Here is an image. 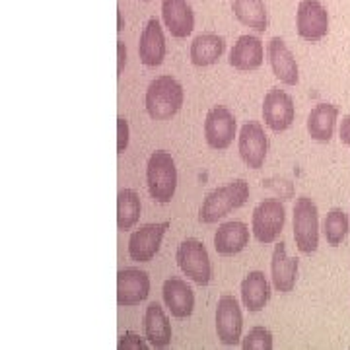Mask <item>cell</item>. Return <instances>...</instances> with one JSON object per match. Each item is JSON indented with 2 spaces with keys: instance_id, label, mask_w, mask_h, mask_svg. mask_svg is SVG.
<instances>
[{
  "instance_id": "obj_1",
  "label": "cell",
  "mask_w": 350,
  "mask_h": 350,
  "mask_svg": "<svg viewBox=\"0 0 350 350\" xmlns=\"http://www.w3.org/2000/svg\"><path fill=\"white\" fill-rule=\"evenodd\" d=\"M183 86L174 76H158L146 90V111L154 121H167L183 107Z\"/></svg>"
},
{
  "instance_id": "obj_2",
  "label": "cell",
  "mask_w": 350,
  "mask_h": 350,
  "mask_svg": "<svg viewBox=\"0 0 350 350\" xmlns=\"http://www.w3.org/2000/svg\"><path fill=\"white\" fill-rule=\"evenodd\" d=\"M250 199V185L245 179H234L224 187H218L211 191L199 211V220L202 224H214L226 214L243 206Z\"/></svg>"
},
{
  "instance_id": "obj_3",
  "label": "cell",
  "mask_w": 350,
  "mask_h": 350,
  "mask_svg": "<svg viewBox=\"0 0 350 350\" xmlns=\"http://www.w3.org/2000/svg\"><path fill=\"white\" fill-rule=\"evenodd\" d=\"M146 183L150 197L160 204H167L174 199L177 189V167L170 152L158 150L146 163Z\"/></svg>"
},
{
  "instance_id": "obj_4",
  "label": "cell",
  "mask_w": 350,
  "mask_h": 350,
  "mask_svg": "<svg viewBox=\"0 0 350 350\" xmlns=\"http://www.w3.org/2000/svg\"><path fill=\"white\" fill-rule=\"evenodd\" d=\"M294 239L304 255H312L319 245V213L310 197H300L294 204Z\"/></svg>"
},
{
  "instance_id": "obj_5",
  "label": "cell",
  "mask_w": 350,
  "mask_h": 350,
  "mask_svg": "<svg viewBox=\"0 0 350 350\" xmlns=\"http://www.w3.org/2000/svg\"><path fill=\"white\" fill-rule=\"evenodd\" d=\"M177 265L183 271V275L191 278L193 282H197L199 286H206L213 278V265L208 251L204 247V243L195 238H187L185 241L179 243L177 247Z\"/></svg>"
},
{
  "instance_id": "obj_6",
  "label": "cell",
  "mask_w": 350,
  "mask_h": 350,
  "mask_svg": "<svg viewBox=\"0 0 350 350\" xmlns=\"http://www.w3.org/2000/svg\"><path fill=\"white\" fill-rule=\"evenodd\" d=\"M286 222L284 204L276 199H265L259 202L251 216V230L259 243H273L280 236Z\"/></svg>"
},
{
  "instance_id": "obj_7",
  "label": "cell",
  "mask_w": 350,
  "mask_h": 350,
  "mask_svg": "<svg viewBox=\"0 0 350 350\" xmlns=\"http://www.w3.org/2000/svg\"><path fill=\"white\" fill-rule=\"evenodd\" d=\"M262 119L273 133L288 131L296 119V105L290 94L280 88H271L262 100Z\"/></svg>"
},
{
  "instance_id": "obj_8",
  "label": "cell",
  "mask_w": 350,
  "mask_h": 350,
  "mask_svg": "<svg viewBox=\"0 0 350 350\" xmlns=\"http://www.w3.org/2000/svg\"><path fill=\"white\" fill-rule=\"evenodd\" d=\"M298 36L310 43H317L329 33V12L319 0H301L296 12Z\"/></svg>"
},
{
  "instance_id": "obj_9",
  "label": "cell",
  "mask_w": 350,
  "mask_h": 350,
  "mask_svg": "<svg viewBox=\"0 0 350 350\" xmlns=\"http://www.w3.org/2000/svg\"><path fill=\"white\" fill-rule=\"evenodd\" d=\"M243 317L238 300L230 294L220 296L216 306V335L224 347H236L241 340Z\"/></svg>"
},
{
  "instance_id": "obj_10",
  "label": "cell",
  "mask_w": 350,
  "mask_h": 350,
  "mask_svg": "<svg viewBox=\"0 0 350 350\" xmlns=\"http://www.w3.org/2000/svg\"><path fill=\"white\" fill-rule=\"evenodd\" d=\"M236 137V117L224 105H216L206 113L204 138L214 150H226Z\"/></svg>"
},
{
  "instance_id": "obj_11",
  "label": "cell",
  "mask_w": 350,
  "mask_h": 350,
  "mask_svg": "<svg viewBox=\"0 0 350 350\" xmlns=\"http://www.w3.org/2000/svg\"><path fill=\"white\" fill-rule=\"evenodd\" d=\"M150 294V276L148 273L126 267L117 273V304L133 308L148 298Z\"/></svg>"
},
{
  "instance_id": "obj_12",
  "label": "cell",
  "mask_w": 350,
  "mask_h": 350,
  "mask_svg": "<svg viewBox=\"0 0 350 350\" xmlns=\"http://www.w3.org/2000/svg\"><path fill=\"white\" fill-rule=\"evenodd\" d=\"M238 148L241 160L251 170H259L265 163L267 150H269V138L265 135V129L257 121H250L241 126L238 138Z\"/></svg>"
},
{
  "instance_id": "obj_13",
  "label": "cell",
  "mask_w": 350,
  "mask_h": 350,
  "mask_svg": "<svg viewBox=\"0 0 350 350\" xmlns=\"http://www.w3.org/2000/svg\"><path fill=\"white\" fill-rule=\"evenodd\" d=\"M170 228V222H160V224H146L140 230L133 232L129 239V255L137 262H150L162 245L163 234Z\"/></svg>"
},
{
  "instance_id": "obj_14",
  "label": "cell",
  "mask_w": 350,
  "mask_h": 350,
  "mask_svg": "<svg viewBox=\"0 0 350 350\" xmlns=\"http://www.w3.org/2000/svg\"><path fill=\"white\" fill-rule=\"evenodd\" d=\"M267 57L269 64L273 68V75L286 86H296L300 80V70L298 63L292 55V51L288 49V45L280 38H273L267 45Z\"/></svg>"
},
{
  "instance_id": "obj_15",
  "label": "cell",
  "mask_w": 350,
  "mask_h": 350,
  "mask_svg": "<svg viewBox=\"0 0 350 350\" xmlns=\"http://www.w3.org/2000/svg\"><path fill=\"white\" fill-rule=\"evenodd\" d=\"M138 57L140 63L146 66H160L165 59V38L163 29L158 18H150L146 27L140 33V43H138Z\"/></svg>"
},
{
  "instance_id": "obj_16",
  "label": "cell",
  "mask_w": 350,
  "mask_h": 350,
  "mask_svg": "<svg viewBox=\"0 0 350 350\" xmlns=\"http://www.w3.org/2000/svg\"><path fill=\"white\" fill-rule=\"evenodd\" d=\"M162 18L175 39H185L195 29V14L187 0H162Z\"/></svg>"
},
{
  "instance_id": "obj_17",
  "label": "cell",
  "mask_w": 350,
  "mask_h": 350,
  "mask_svg": "<svg viewBox=\"0 0 350 350\" xmlns=\"http://www.w3.org/2000/svg\"><path fill=\"white\" fill-rule=\"evenodd\" d=\"M298 271H300V262L298 259L290 257L286 253V243H276L273 251V259H271V276H273V284L278 292L286 294L292 292L298 280Z\"/></svg>"
},
{
  "instance_id": "obj_18",
  "label": "cell",
  "mask_w": 350,
  "mask_h": 350,
  "mask_svg": "<svg viewBox=\"0 0 350 350\" xmlns=\"http://www.w3.org/2000/svg\"><path fill=\"white\" fill-rule=\"evenodd\" d=\"M162 296L165 306L170 313L174 315L175 319H187L189 315L193 313L195 308V294H193V288L189 286L185 280L181 278H167L163 282Z\"/></svg>"
},
{
  "instance_id": "obj_19",
  "label": "cell",
  "mask_w": 350,
  "mask_h": 350,
  "mask_svg": "<svg viewBox=\"0 0 350 350\" xmlns=\"http://www.w3.org/2000/svg\"><path fill=\"white\" fill-rule=\"evenodd\" d=\"M247 245H250V228L239 220L226 222L214 234V250L218 255L232 257L241 253Z\"/></svg>"
},
{
  "instance_id": "obj_20",
  "label": "cell",
  "mask_w": 350,
  "mask_h": 350,
  "mask_svg": "<svg viewBox=\"0 0 350 350\" xmlns=\"http://www.w3.org/2000/svg\"><path fill=\"white\" fill-rule=\"evenodd\" d=\"M265 59L262 41L255 36H241L230 51V64L236 70H257Z\"/></svg>"
},
{
  "instance_id": "obj_21",
  "label": "cell",
  "mask_w": 350,
  "mask_h": 350,
  "mask_svg": "<svg viewBox=\"0 0 350 350\" xmlns=\"http://www.w3.org/2000/svg\"><path fill=\"white\" fill-rule=\"evenodd\" d=\"M144 333L154 349H165L172 342V323L158 301H152L144 313Z\"/></svg>"
},
{
  "instance_id": "obj_22",
  "label": "cell",
  "mask_w": 350,
  "mask_h": 350,
  "mask_svg": "<svg viewBox=\"0 0 350 350\" xmlns=\"http://www.w3.org/2000/svg\"><path fill=\"white\" fill-rule=\"evenodd\" d=\"M241 300L250 312L257 313L271 300V286L261 271H251L241 280Z\"/></svg>"
},
{
  "instance_id": "obj_23",
  "label": "cell",
  "mask_w": 350,
  "mask_h": 350,
  "mask_svg": "<svg viewBox=\"0 0 350 350\" xmlns=\"http://www.w3.org/2000/svg\"><path fill=\"white\" fill-rule=\"evenodd\" d=\"M338 107L333 103H319L315 105L308 117V133L317 142H329L335 133Z\"/></svg>"
},
{
  "instance_id": "obj_24",
  "label": "cell",
  "mask_w": 350,
  "mask_h": 350,
  "mask_svg": "<svg viewBox=\"0 0 350 350\" xmlns=\"http://www.w3.org/2000/svg\"><path fill=\"white\" fill-rule=\"evenodd\" d=\"M226 49V41L218 33H200L193 39L189 57L195 66H211L214 64Z\"/></svg>"
},
{
  "instance_id": "obj_25",
  "label": "cell",
  "mask_w": 350,
  "mask_h": 350,
  "mask_svg": "<svg viewBox=\"0 0 350 350\" xmlns=\"http://www.w3.org/2000/svg\"><path fill=\"white\" fill-rule=\"evenodd\" d=\"M232 12L239 24L247 25L259 33H262L269 25V16L262 0H234Z\"/></svg>"
},
{
  "instance_id": "obj_26",
  "label": "cell",
  "mask_w": 350,
  "mask_h": 350,
  "mask_svg": "<svg viewBox=\"0 0 350 350\" xmlns=\"http://www.w3.org/2000/svg\"><path fill=\"white\" fill-rule=\"evenodd\" d=\"M140 197L133 189H121L117 195V228L119 230H131L140 218Z\"/></svg>"
},
{
  "instance_id": "obj_27",
  "label": "cell",
  "mask_w": 350,
  "mask_h": 350,
  "mask_svg": "<svg viewBox=\"0 0 350 350\" xmlns=\"http://www.w3.org/2000/svg\"><path fill=\"white\" fill-rule=\"evenodd\" d=\"M323 234H325L329 245H333V247L340 245L349 234V216L340 208H333L327 214L325 222H323Z\"/></svg>"
},
{
  "instance_id": "obj_28",
  "label": "cell",
  "mask_w": 350,
  "mask_h": 350,
  "mask_svg": "<svg viewBox=\"0 0 350 350\" xmlns=\"http://www.w3.org/2000/svg\"><path fill=\"white\" fill-rule=\"evenodd\" d=\"M243 350H271L273 349V333L265 327H253L247 337L241 342Z\"/></svg>"
},
{
  "instance_id": "obj_29",
  "label": "cell",
  "mask_w": 350,
  "mask_h": 350,
  "mask_svg": "<svg viewBox=\"0 0 350 350\" xmlns=\"http://www.w3.org/2000/svg\"><path fill=\"white\" fill-rule=\"evenodd\" d=\"M117 349L119 350H146L148 349V345L142 340V338L138 337V335H135V333H125L123 337L119 338V342H117Z\"/></svg>"
},
{
  "instance_id": "obj_30",
  "label": "cell",
  "mask_w": 350,
  "mask_h": 350,
  "mask_svg": "<svg viewBox=\"0 0 350 350\" xmlns=\"http://www.w3.org/2000/svg\"><path fill=\"white\" fill-rule=\"evenodd\" d=\"M129 146V123L126 119L119 117L117 119V152L123 154Z\"/></svg>"
},
{
  "instance_id": "obj_31",
  "label": "cell",
  "mask_w": 350,
  "mask_h": 350,
  "mask_svg": "<svg viewBox=\"0 0 350 350\" xmlns=\"http://www.w3.org/2000/svg\"><path fill=\"white\" fill-rule=\"evenodd\" d=\"M340 142L345 146H350V115H347L340 123Z\"/></svg>"
},
{
  "instance_id": "obj_32",
  "label": "cell",
  "mask_w": 350,
  "mask_h": 350,
  "mask_svg": "<svg viewBox=\"0 0 350 350\" xmlns=\"http://www.w3.org/2000/svg\"><path fill=\"white\" fill-rule=\"evenodd\" d=\"M117 51H119V64H117V72L121 75V72H123V68H125V63H126V47L123 41H117Z\"/></svg>"
},
{
  "instance_id": "obj_33",
  "label": "cell",
  "mask_w": 350,
  "mask_h": 350,
  "mask_svg": "<svg viewBox=\"0 0 350 350\" xmlns=\"http://www.w3.org/2000/svg\"><path fill=\"white\" fill-rule=\"evenodd\" d=\"M144 2H150V0H144Z\"/></svg>"
}]
</instances>
